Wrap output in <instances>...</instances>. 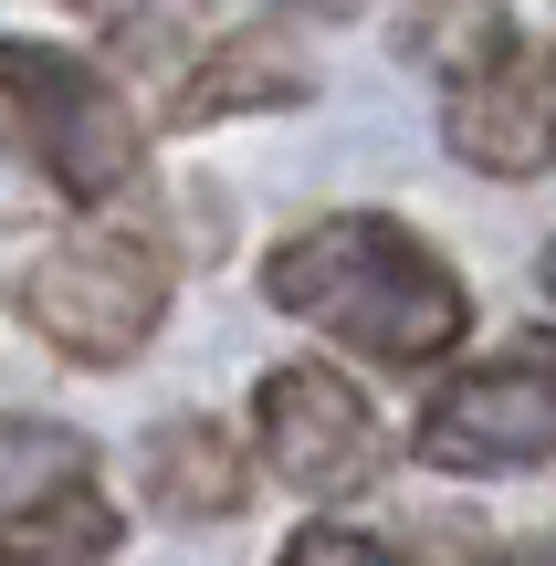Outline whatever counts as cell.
Segmentation results:
<instances>
[{"instance_id":"obj_8","label":"cell","mask_w":556,"mask_h":566,"mask_svg":"<svg viewBox=\"0 0 556 566\" xmlns=\"http://www.w3.org/2000/svg\"><path fill=\"white\" fill-rule=\"evenodd\" d=\"M137 483L147 504L168 514V525H221V514H242V441H231L221 420H200V409H179V420H158L137 441Z\"/></svg>"},{"instance_id":"obj_3","label":"cell","mask_w":556,"mask_h":566,"mask_svg":"<svg viewBox=\"0 0 556 566\" xmlns=\"http://www.w3.org/2000/svg\"><path fill=\"white\" fill-rule=\"evenodd\" d=\"M0 126H11V147L74 210H105L147 168V137H137V116H126V95L95 63L53 53V42H0Z\"/></svg>"},{"instance_id":"obj_5","label":"cell","mask_w":556,"mask_h":566,"mask_svg":"<svg viewBox=\"0 0 556 566\" xmlns=\"http://www.w3.org/2000/svg\"><path fill=\"white\" fill-rule=\"evenodd\" d=\"M252 451L273 483H294L305 504H347L389 472V420L368 409V388L326 357H284L252 388Z\"/></svg>"},{"instance_id":"obj_11","label":"cell","mask_w":556,"mask_h":566,"mask_svg":"<svg viewBox=\"0 0 556 566\" xmlns=\"http://www.w3.org/2000/svg\"><path fill=\"white\" fill-rule=\"evenodd\" d=\"M273 566H399V556L378 546L368 525H336V514H315V525L284 535V556H273Z\"/></svg>"},{"instance_id":"obj_6","label":"cell","mask_w":556,"mask_h":566,"mask_svg":"<svg viewBox=\"0 0 556 566\" xmlns=\"http://www.w3.org/2000/svg\"><path fill=\"white\" fill-rule=\"evenodd\" d=\"M410 451L431 472H462V483L556 462V357H546V346H504V357L441 378V399L420 409Z\"/></svg>"},{"instance_id":"obj_1","label":"cell","mask_w":556,"mask_h":566,"mask_svg":"<svg viewBox=\"0 0 556 566\" xmlns=\"http://www.w3.org/2000/svg\"><path fill=\"white\" fill-rule=\"evenodd\" d=\"M263 304L294 325H326L368 367H441L473 336L462 273L389 210H326L263 252Z\"/></svg>"},{"instance_id":"obj_9","label":"cell","mask_w":556,"mask_h":566,"mask_svg":"<svg viewBox=\"0 0 556 566\" xmlns=\"http://www.w3.org/2000/svg\"><path fill=\"white\" fill-rule=\"evenodd\" d=\"M294 95H305V63H284L273 42H221V53L189 63V84H179L168 116L200 126V116H231V105H294Z\"/></svg>"},{"instance_id":"obj_10","label":"cell","mask_w":556,"mask_h":566,"mask_svg":"<svg viewBox=\"0 0 556 566\" xmlns=\"http://www.w3.org/2000/svg\"><path fill=\"white\" fill-rule=\"evenodd\" d=\"M74 11L137 63H200V32H210V0H74Z\"/></svg>"},{"instance_id":"obj_7","label":"cell","mask_w":556,"mask_h":566,"mask_svg":"<svg viewBox=\"0 0 556 566\" xmlns=\"http://www.w3.org/2000/svg\"><path fill=\"white\" fill-rule=\"evenodd\" d=\"M441 137L483 179H536V168H556V53L525 42L515 21H494L441 74Z\"/></svg>"},{"instance_id":"obj_2","label":"cell","mask_w":556,"mask_h":566,"mask_svg":"<svg viewBox=\"0 0 556 566\" xmlns=\"http://www.w3.org/2000/svg\"><path fill=\"white\" fill-rule=\"evenodd\" d=\"M0 304L74 367H126L168 315V263L158 242L63 210H11L0 200Z\"/></svg>"},{"instance_id":"obj_4","label":"cell","mask_w":556,"mask_h":566,"mask_svg":"<svg viewBox=\"0 0 556 566\" xmlns=\"http://www.w3.org/2000/svg\"><path fill=\"white\" fill-rule=\"evenodd\" d=\"M116 546L126 514L95 441L42 409H0V566H105Z\"/></svg>"},{"instance_id":"obj_12","label":"cell","mask_w":556,"mask_h":566,"mask_svg":"<svg viewBox=\"0 0 556 566\" xmlns=\"http://www.w3.org/2000/svg\"><path fill=\"white\" fill-rule=\"evenodd\" d=\"M546 294H556V242H546Z\"/></svg>"}]
</instances>
